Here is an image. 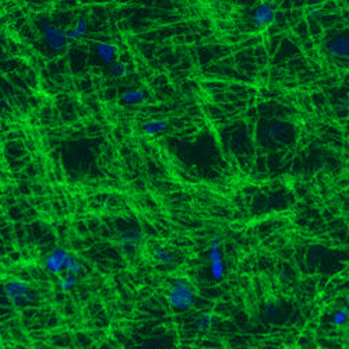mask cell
Here are the masks:
<instances>
[{"instance_id": "6da1fadb", "label": "cell", "mask_w": 349, "mask_h": 349, "mask_svg": "<svg viewBox=\"0 0 349 349\" xmlns=\"http://www.w3.org/2000/svg\"><path fill=\"white\" fill-rule=\"evenodd\" d=\"M169 303L179 309V310H187L194 303V292L190 288V284L186 278L174 279V287L169 291L168 295Z\"/></svg>"}, {"instance_id": "7a4b0ae2", "label": "cell", "mask_w": 349, "mask_h": 349, "mask_svg": "<svg viewBox=\"0 0 349 349\" xmlns=\"http://www.w3.org/2000/svg\"><path fill=\"white\" fill-rule=\"evenodd\" d=\"M208 262L211 275L215 281H221L225 275V262L221 254V239L215 236L211 242L208 252Z\"/></svg>"}, {"instance_id": "3957f363", "label": "cell", "mask_w": 349, "mask_h": 349, "mask_svg": "<svg viewBox=\"0 0 349 349\" xmlns=\"http://www.w3.org/2000/svg\"><path fill=\"white\" fill-rule=\"evenodd\" d=\"M292 137V131L287 123L282 122H274L271 123L270 126L265 130V139L267 143H270L271 145L278 147V145H284L285 143H288Z\"/></svg>"}, {"instance_id": "277c9868", "label": "cell", "mask_w": 349, "mask_h": 349, "mask_svg": "<svg viewBox=\"0 0 349 349\" xmlns=\"http://www.w3.org/2000/svg\"><path fill=\"white\" fill-rule=\"evenodd\" d=\"M42 32H44L45 41L48 42V45L52 48L53 51L61 52L67 48L69 38H67V34L64 31H61L60 28L52 26V24H46Z\"/></svg>"}, {"instance_id": "5b68a950", "label": "cell", "mask_w": 349, "mask_h": 349, "mask_svg": "<svg viewBox=\"0 0 349 349\" xmlns=\"http://www.w3.org/2000/svg\"><path fill=\"white\" fill-rule=\"evenodd\" d=\"M277 17L275 9L270 1H262L257 6V9L253 13V24L259 28L271 26Z\"/></svg>"}, {"instance_id": "8992f818", "label": "cell", "mask_w": 349, "mask_h": 349, "mask_svg": "<svg viewBox=\"0 0 349 349\" xmlns=\"http://www.w3.org/2000/svg\"><path fill=\"white\" fill-rule=\"evenodd\" d=\"M28 291H29V288H28L27 282L21 281V279H16L6 288L4 293L13 302V305H18V303H23V299H24Z\"/></svg>"}, {"instance_id": "52a82bcc", "label": "cell", "mask_w": 349, "mask_h": 349, "mask_svg": "<svg viewBox=\"0 0 349 349\" xmlns=\"http://www.w3.org/2000/svg\"><path fill=\"white\" fill-rule=\"evenodd\" d=\"M328 55L335 59H348L349 39L348 36H340L328 45Z\"/></svg>"}, {"instance_id": "ba28073f", "label": "cell", "mask_w": 349, "mask_h": 349, "mask_svg": "<svg viewBox=\"0 0 349 349\" xmlns=\"http://www.w3.org/2000/svg\"><path fill=\"white\" fill-rule=\"evenodd\" d=\"M214 324V314L209 313V312H204L200 313L196 319H194V327L199 330V331H205L209 330Z\"/></svg>"}, {"instance_id": "9c48e42d", "label": "cell", "mask_w": 349, "mask_h": 349, "mask_svg": "<svg viewBox=\"0 0 349 349\" xmlns=\"http://www.w3.org/2000/svg\"><path fill=\"white\" fill-rule=\"evenodd\" d=\"M143 237V233L137 231V229H131V231H127L124 232L122 235V239H120V243H122L123 249H127V247H131V246H136L139 244V242L141 240Z\"/></svg>"}, {"instance_id": "30bf717a", "label": "cell", "mask_w": 349, "mask_h": 349, "mask_svg": "<svg viewBox=\"0 0 349 349\" xmlns=\"http://www.w3.org/2000/svg\"><path fill=\"white\" fill-rule=\"evenodd\" d=\"M98 55L105 63H111L116 55V46L109 42H101L98 44Z\"/></svg>"}, {"instance_id": "8fae6325", "label": "cell", "mask_w": 349, "mask_h": 349, "mask_svg": "<svg viewBox=\"0 0 349 349\" xmlns=\"http://www.w3.org/2000/svg\"><path fill=\"white\" fill-rule=\"evenodd\" d=\"M147 96L145 91H140V89H127L123 94V101L127 104H139L144 98Z\"/></svg>"}, {"instance_id": "7c38bea8", "label": "cell", "mask_w": 349, "mask_h": 349, "mask_svg": "<svg viewBox=\"0 0 349 349\" xmlns=\"http://www.w3.org/2000/svg\"><path fill=\"white\" fill-rule=\"evenodd\" d=\"M86 32H87V21L86 20H80V21H77L76 27L73 29H70L69 32H66V34H67L69 39H79L81 36H84Z\"/></svg>"}, {"instance_id": "4fadbf2b", "label": "cell", "mask_w": 349, "mask_h": 349, "mask_svg": "<svg viewBox=\"0 0 349 349\" xmlns=\"http://www.w3.org/2000/svg\"><path fill=\"white\" fill-rule=\"evenodd\" d=\"M45 264H46V268L51 271V272H53V274H59V272L63 270V264H61V262L52 253L46 257Z\"/></svg>"}, {"instance_id": "5bb4252c", "label": "cell", "mask_w": 349, "mask_h": 349, "mask_svg": "<svg viewBox=\"0 0 349 349\" xmlns=\"http://www.w3.org/2000/svg\"><path fill=\"white\" fill-rule=\"evenodd\" d=\"M166 126H168V124H166L164 120H151V122H148L144 126V130H145V133L154 136V134H158V133L165 130Z\"/></svg>"}, {"instance_id": "9a60e30c", "label": "cell", "mask_w": 349, "mask_h": 349, "mask_svg": "<svg viewBox=\"0 0 349 349\" xmlns=\"http://www.w3.org/2000/svg\"><path fill=\"white\" fill-rule=\"evenodd\" d=\"M348 320V307H342L340 309L337 313L334 314V319H332V324L335 327H340V325H344L347 323Z\"/></svg>"}, {"instance_id": "2e32d148", "label": "cell", "mask_w": 349, "mask_h": 349, "mask_svg": "<svg viewBox=\"0 0 349 349\" xmlns=\"http://www.w3.org/2000/svg\"><path fill=\"white\" fill-rule=\"evenodd\" d=\"M111 74L115 76V77H123V76H127L129 74V67L127 64H124L122 61L119 63H115L112 66V70H111Z\"/></svg>"}, {"instance_id": "e0dca14e", "label": "cell", "mask_w": 349, "mask_h": 349, "mask_svg": "<svg viewBox=\"0 0 349 349\" xmlns=\"http://www.w3.org/2000/svg\"><path fill=\"white\" fill-rule=\"evenodd\" d=\"M154 257L162 262H174V256L169 253L165 249H158L154 253Z\"/></svg>"}, {"instance_id": "ac0fdd59", "label": "cell", "mask_w": 349, "mask_h": 349, "mask_svg": "<svg viewBox=\"0 0 349 349\" xmlns=\"http://www.w3.org/2000/svg\"><path fill=\"white\" fill-rule=\"evenodd\" d=\"M74 285H76V278H74V275H73L71 272L60 279V288L63 289V291H69V289L73 288Z\"/></svg>"}, {"instance_id": "d6986e66", "label": "cell", "mask_w": 349, "mask_h": 349, "mask_svg": "<svg viewBox=\"0 0 349 349\" xmlns=\"http://www.w3.org/2000/svg\"><path fill=\"white\" fill-rule=\"evenodd\" d=\"M64 268L69 272H71V274H79L80 271H81V265L70 256L69 259H67V262H64Z\"/></svg>"}, {"instance_id": "ffe728a7", "label": "cell", "mask_w": 349, "mask_h": 349, "mask_svg": "<svg viewBox=\"0 0 349 349\" xmlns=\"http://www.w3.org/2000/svg\"><path fill=\"white\" fill-rule=\"evenodd\" d=\"M320 11H321V7H320V4H317V3H316V4H313V6H310V7H309V16H310V17H317V16H319V14H320Z\"/></svg>"}, {"instance_id": "44dd1931", "label": "cell", "mask_w": 349, "mask_h": 349, "mask_svg": "<svg viewBox=\"0 0 349 349\" xmlns=\"http://www.w3.org/2000/svg\"><path fill=\"white\" fill-rule=\"evenodd\" d=\"M4 296H6V293L0 291V305H1L3 302H4Z\"/></svg>"}]
</instances>
